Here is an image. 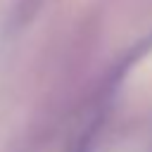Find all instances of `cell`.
<instances>
[{
	"instance_id": "1",
	"label": "cell",
	"mask_w": 152,
	"mask_h": 152,
	"mask_svg": "<svg viewBox=\"0 0 152 152\" xmlns=\"http://www.w3.org/2000/svg\"><path fill=\"white\" fill-rule=\"evenodd\" d=\"M88 142H90V133H88V135H83V138H81V140L69 150V152H88Z\"/></svg>"
}]
</instances>
